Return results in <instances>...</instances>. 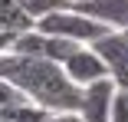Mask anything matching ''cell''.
Instances as JSON below:
<instances>
[{
  "mask_svg": "<svg viewBox=\"0 0 128 122\" xmlns=\"http://www.w3.org/2000/svg\"><path fill=\"white\" fill-rule=\"evenodd\" d=\"M0 79L13 83L33 106L46 112H69L79 109L82 89L76 86L66 69L53 59H36V56H20L13 50L0 53Z\"/></svg>",
  "mask_w": 128,
  "mask_h": 122,
  "instance_id": "6da1fadb",
  "label": "cell"
},
{
  "mask_svg": "<svg viewBox=\"0 0 128 122\" xmlns=\"http://www.w3.org/2000/svg\"><path fill=\"white\" fill-rule=\"evenodd\" d=\"M36 30H43V33H49V36L72 40V43H82V46L95 43L102 33H108L105 23H98V20H92V17L79 13L72 4H69V7H62V10H53V13L40 17V20H36Z\"/></svg>",
  "mask_w": 128,
  "mask_h": 122,
  "instance_id": "7a4b0ae2",
  "label": "cell"
},
{
  "mask_svg": "<svg viewBox=\"0 0 128 122\" xmlns=\"http://www.w3.org/2000/svg\"><path fill=\"white\" fill-rule=\"evenodd\" d=\"M89 46L98 53V59L105 63L108 79L118 89H128V30H108V33H102Z\"/></svg>",
  "mask_w": 128,
  "mask_h": 122,
  "instance_id": "3957f363",
  "label": "cell"
},
{
  "mask_svg": "<svg viewBox=\"0 0 128 122\" xmlns=\"http://www.w3.org/2000/svg\"><path fill=\"white\" fill-rule=\"evenodd\" d=\"M115 83L105 79H95L89 86H82V99H79V112L82 122H108V106H112V96H115Z\"/></svg>",
  "mask_w": 128,
  "mask_h": 122,
  "instance_id": "277c9868",
  "label": "cell"
},
{
  "mask_svg": "<svg viewBox=\"0 0 128 122\" xmlns=\"http://www.w3.org/2000/svg\"><path fill=\"white\" fill-rule=\"evenodd\" d=\"M62 69H66V76L79 86V89L89 86V83H95V79H105V76H108L105 63L98 59V53L92 50V46H79V50L62 63Z\"/></svg>",
  "mask_w": 128,
  "mask_h": 122,
  "instance_id": "5b68a950",
  "label": "cell"
},
{
  "mask_svg": "<svg viewBox=\"0 0 128 122\" xmlns=\"http://www.w3.org/2000/svg\"><path fill=\"white\" fill-rule=\"evenodd\" d=\"M72 7L108 30H128V0H72Z\"/></svg>",
  "mask_w": 128,
  "mask_h": 122,
  "instance_id": "8992f818",
  "label": "cell"
},
{
  "mask_svg": "<svg viewBox=\"0 0 128 122\" xmlns=\"http://www.w3.org/2000/svg\"><path fill=\"white\" fill-rule=\"evenodd\" d=\"M36 23H33V17L23 10L16 0H0V30L4 33H26V30H33Z\"/></svg>",
  "mask_w": 128,
  "mask_h": 122,
  "instance_id": "52a82bcc",
  "label": "cell"
},
{
  "mask_svg": "<svg viewBox=\"0 0 128 122\" xmlns=\"http://www.w3.org/2000/svg\"><path fill=\"white\" fill-rule=\"evenodd\" d=\"M40 33H43V30H40ZM79 46H82V43H72V40L49 36V33H46V43H43V59H53V63H59V66H62V63L76 53V50H79Z\"/></svg>",
  "mask_w": 128,
  "mask_h": 122,
  "instance_id": "ba28073f",
  "label": "cell"
},
{
  "mask_svg": "<svg viewBox=\"0 0 128 122\" xmlns=\"http://www.w3.org/2000/svg\"><path fill=\"white\" fill-rule=\"evenodd\" d=\"M46 109L33 106V102H20V106H4L0 109V122H43Z\"/></svg>",
  "mask_w": 128,
  "mask_h": 122,
  "instance_id": "9c48e42d",
  "label": "cell"
},
{
  "mask_svg": "<svg viewBox=\"0 0 128 122\" xmlns=\"http://www.w3.org/2000/svg\"><path fill=\"white\" fill-rule=\"evenodd\" d=\"M16 4L26 10L30 17H33V23L40 20V17H46V13H53V10H62V7H69L72 0H16Z\"/></svg>",
  "mask_w": 128,
  "mask_h": 122,
  "instance_id": "30bf717a",
  "label": "cell"
},
{
  "mask_svg": "<svg viewBox=\"0 0 128 122\" xmlns=\"http://www.w3.org/2000/svg\"><path fill=\"white\" fill-rule=\"evenodd\" d=\"M108 122H128V89H115L108 106Z\"/></svg>",
  "mask_w": 128,
  "mask_h": 122,
  "instance_id": "8fae6325",
  "label": "cell"
},
{
  "mask_svg": "<svg viewBox=\"0 0 128 122\" xmlns=\"http://www.w3.org/2000/svg\"><path fill=\"white\" fill-rule=\"evenodd\" d=\"M20 102H30V99H26V96H23L13 83L0 79V109H4V106H20Z\"/></svg>",
  "mask_w": 128,
  "mask_h": 122,
  "instance_id": "7c38bea8",
  "label": "cell"
},
{
  "mask_svg": "<svg viewBox=\"0 0 128 122\" xmlns=\"http://www.w3.org/2000/svg\"><path fill=\"white\" fill-rule=\"evenodd\" d=\"M43 122H82V115L76 109H69V112H46Z\"/></svg>",
  "mask_w": 128,
  "mask_h": 122,
  "instance_id": "4fadbf2b",
  "label": "cell"
},
{
  "mask_svg": "<svg viewBox=\"0 0 128 122\" xmlns=\"http://www.w3.org/2000/svg\"><path fill=\"white\" fill-rule=\"evenodd\" d=\"M10 43H13V33H4V30H0V53H7Z\"/></svg>",
  "mask_w": 128,
  "mask_h": 122,
  "instance_id": "5bb4252c",
  "label": "cell"
}]
</instances>
